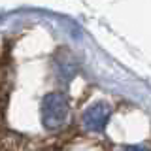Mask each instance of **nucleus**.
Here are the masks:
<instances>
[{
  "label": "nucleus",
  "mask_w": 151,
  "mask_h": 151,
  "mask_svg": "<svg viewBox=\"0 0 151 151\" xmlns=\"http://www.w3.org/2000/svg\"><path fill=\"white\" fill-rule=\"evenodd\" d=\"M68 100L64 94L60 93H47L42 98V106H40V113H42V125L47 130H59L60 127L66 123L68 117Z\"/></svg>",
  "instance_id": "obj_1"
},
{
  "label": "nucleus",
  "mask_w": 151,
  "mask_h": 151,
  "mask_svg": "<svg viewBox=\"0 0 151 151\" xmlns=\"http://www.w3.org/2000/svg\"><path fill=\"white\" fill-rule=\"evenodd\" d=\"M110 106L104 102H94L83 113V127L91 132H102L106 129V123L110 119Z\"/></svg>",
  "instance_id": "obj_2"
},
{
  "label": "nucleus",
  "mask_w": 151,
  "mask_h": 151,
  "mask_svg": "<svg viewBox=\"0 0 151 151\" xmlns=\"http://www.w3.org/2000/svg\"><path fill=\"white\" fill-rule=\"evenodd\" d=\"M125 151H149V149L142 147V145H129V147H125Z\"/></svg>",
  "instance_id": "obj_3"
}]
</instances>
